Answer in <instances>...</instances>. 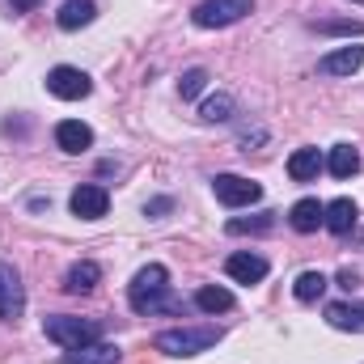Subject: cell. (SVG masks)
Segmentation results:
<instances>
[{
  "mask_svg": "<svg viewBox=\"0 0 364 364\" xmlns=\"http://www.w3.org/2000/svg\"><path fill=\"white\" fill-rule=\"evenodd\" d=\"M127 301L136 314H178L182 309V301L170 292V272L161 263H149L136 272L132 288H127Z\"/></svg>",
  "mask_w": 364,
  "mask_h": 364,
  "instance_id": "cell-1",
  "label": "cell"
},
{
  "mask_svg": "<svg viewBox=\"0 0 364 364\" xmlns=\"http://www.w3.org/2000/svg\"><path fill=\"white\" fill-rule=\"evenodd\" d=\"M216 339H220L216 326H178V331H161L153 343L166 356H199V352L216 348Z\"/></svg>",
  "mask_w": 364,
  "mask_h": 364,
  "instance_id": "cell-2",
  "label": "cell"
},
{
  "mask_svg": "<svg viewBox=\"0 0 364 364\" xmlns=\"http://www.w3.org/2000/svg\"><path fill=\"white\" fill-rule=\"evenodd\" d=\"M47 339L60 343V348H81V343H97L102 339V326L93 318H68V314H55L43 322Z\"/></svg>",
  "mask_w": 364,
  "mask_h": 364,
  "instance_id": "cell-3",
  "label": "cell"
},
{
  "mask_svg": "<svg viewBox=\"0 0 364 364\" xmlns=\"http://www.w3.org/2000/svg\"><path fill=\"white\" fill-rule=\"evenodd\" d=\"M246 13H255V0H203V4H195L191 17L203 30H225V26L242 21Z\"/></svg>",
  "mask_w": 364,
  "mask_h": 364,
  "instance_id": "cell-4",
  "label": "cell"
},
{
  "mask_svg": "<svg viewBox=\"0 0 364 364\" xmlns=\"http://www.w3.org/2000/svg\"><path fill=\"white\" fill-rule=\"evenodd\" d=\"M212 195L225 203V208H246V203H259L263 199V186L242 174H216L212 178Z\"/></svg>",
  "mask_w": 364,
  "mask_h": 364,
  "instance_id": "cell-5",
  "label": "cell"
},
{
  "mask_svg": "<svg viewBox=\"0 0 364 364\" xmlns=\"http://www.w3.org/2000/svg\"><path fill=\"white\" fill-rule=\"evenodd\" d=\"M47 90L55 93V97H64V102H81V97H90V93H93V81L81 73V68L60 64V68H51V73H47Z\"/></svg>",
  "mask_w": 364,
  "mask_h": 364,
  "instance_id": "cell-6",
  "label": "cell"
},
{
  "mask_svg": "<svg viewBox=\"0 0 364 364\" xmlns=\"http://www.w3.org/2000/svg\"><path fill=\"white\" fill-rule=\"evenodd\" d=\"M21 309H26L21 275H17L13 263H4V259H0V318H4V322H17V318H21Z\"/></svg>",
  "mask_w": 364,
  "mask_h": 364,
  "instance_id": "cell-7",
  "label": "cell"
},
{
  "mask_svg": "<svg viewBox=\"0 0 364 364\" xmlns=\"http://www.w3.org/2000/svg\"><path fill=\"white\" fill-rule=\"evenodd\" d=\"M68 203H73V216H81V220H102L106 208H110V191L97 186V182H81Z\"/></svg>",
  "mask_w": 364,
  "mask_h": 364,
  "instance_id": "cell-8",
  "label": "cell"
},
{
  "mask_svg": "<svg viewBox=\"0 0 364 364\" xmlns=\"http://www.w3.org/2000/svg\"><path fill=\"white\" fill-rule=\"evenodd\" d=\"M225 272H229V279H237V284H259V279H267V259L242 250V255H229L225 259Z\"/></svg>",
  "mask_w": 364,
  "mask_h": 364,
  "instance_id": "cell-9",
  "label": "cell"
},
{
  "mask_svg": "<svg viewBox=\"0 0 364 364\" xmlns=\"http://www.w3.org/2000/svg\"><path fill=\"white\" fill-rule=\"evenodd\" d=\"M360 64H364V47H339V51L318 60V73L322 77H352Z\"/></svg>",
  "mask_w": 364,
  "mask_h": 364,
  "instance_id": "cell-10",
  "label": "cell"
},
{
  "mask_svg": "<svg viewBox=\"0 0 364 364\" xmlns=\"http://www.w3.org/2000/svg\"><path fill=\"white\" fill-rule=\"evenodd\" d=\"M356 216H360V212H356L352 199H335V203L322 208V225H326L335 237H348V233L356 229Z\"/></svg>",
  "mask_w": 364,
  "mask_h": 364,
  "instance_id": "cell-11",
  "label": "cell"
},
{
  "mask_svg": "<svg viewBox=\"0 0 364 364\" xmlns=\"http://www.w3.org/2000/svg\"><path fill=\"white\" fill-rule=\"evenodd\" d=\"M60 364H119V348L114 343H81V348H68Z\"/></svg>",
  "mask_w": 364,
  "mask_h": 364,
  "instance_id": "cell-12",
  "label": "cell"
},
{
  "mask_svg": "<svg viewBox=\"0 0 364 364\" xmlns=\"http://www.w3.org/2000/svg\"><path fill=\"white\" fill-rule=\"evenodd\" d=\"M326 322L335 331L364 335V305H356V301H335V305H326Z\"/></svg>",
  "mask_w": 364,
  "mask_h": 364,
  "instance_id": "cell-13",
  "label": "cell"
},
{
  "mask_svg": "<svg viewBox=\"0 0 364 364\" xmlns=\"http://www.w3.org/2000/svg\"><path fill=\"white\" fill-rule=\"evenodd\" d=\"M55 144L64 149V153H85L93 144V132L81 123V119H64L60 127H55Z\"/></svg>",
  "mask_w": 364,
  "mask_h": 364,
  "instance_id": "cell-14",
  "label": "cell"
},
{
  "mask_svg": "<svg viewBox=\"0 0 364 364\" xmlns=\"http://www.w3.org/2000/svg\"><path fill=\"white\" fill-rule=\"evenodd\" d=\"M318 170H322V153H318V149H296V153L288 157V178L292 182H314Z\"/></svg>",
  "mask_w": 364,
  "mask_h": 364,
  "instance_id": "cell-15",
  "label": "cell"
},
{
  "mask_svg": "<svg viewBox=\"0 0 364 364\" xmlns=\"http://www.w3.org/2000/svg\"><path fill=\"white\" fill-rule=\"evenodd\" d=\"M93 17H97L93 0H64V4H60V13H55L60 30H81V26H90Z\"/></svg>",
  "mask_w": 364,
  "mask_h": 364,
  "instance_id": "cell-16",
  "label": "cell"
},
{
  "mask_svg": "<svg viewBox=\"0 0 364 364\" xmlns=\"http://www.w3.org/2000/svg\"><path fill=\"white\" fill-rule=\"evenodd\" d=\"M97 279H102V267L90 263V259H81V263H73V267H68L64 288H68V292H93V288H97Z\"/></svg>",
  "mask_w": 364,
  "mask_h": 364,
  "instance_id": "cell-17",
  "label": "cell"
},
{
  "mask_svg": "<svg viewBox=\"0 0 364 364\" xmlns=\"http://www.w3.org/2000/svg\"><path fill=\"white\" fill-rule=\"evenodd\" d=\"M288 220H292L296 233H314V229L322 225V203H318V199H301V203H292Z\"/></svg>",
  "mask_w": 364,
  "mask_h": 364,
  "instance_id": "cell-18",
  "label": "cell"
},
{
  "mask_svg": "<svg viewBox=\"0 0 364 364\" xmlns=\"http://www.w3.org/2000/svg\"><path fill=\"white\" fill-rule=\"evenodd\" d=\"M326 166H331V174H335V178H352V174L360 170V153H356L352 144H335Z\"/></svg>",
  "mask_w": 364,
  "mask_h": 364,
  "instance_id": "cell-19",
  "label": "cell"
},
{
  "mask_svg": "<svg viewBox=\"0 0 364 364\" xmlns=\"http://www.w3.org/2000/svg\"><path fill=\"white\" fill-rule=\"evenodd\" d=\"M195 305H199L203 314H225V309H233V292H229V288L208 284V288H199V292H195Z\"/></svg>",
  "mask_w": 364,
  "mask_h": 364,
  "instance_id": "cell-20",
  "label": "cell"
},
{
  "mask_svg": "<svg viewBox=\"0 0 364 364\" xmlns=\"http://www.w3.org/2000/svg\"><path fill=\"white\" fill-rule=\"evenodd\" d=\"M292 292H296V301H318V296L326 292V275L322 272H301L296 284H292Z\"/></svg>",
  "mask_w": 364,
  "mask_h": 364,
  "instance_id": "cell-21",
  "label": "cell"
},
{
  "mask_svg": "<svg viewBox=\"0 0 364 364\" xmlns=\"http://www.w3.org/2000/svg\"><path fill=\"white\" fill-rule=\"evenodd\" d=\"M229 114H233V97H229V93H216V97H208V102L199 106V119H203V123H225Z\"/></svg>",
  "mask_w": 364,
  "mask_h": 364,
  "instance_id": "cell-22",
  "label": "cell"
},
{
  "mask_svg": "<svg viewBox=\"0 0 364 364\" xmlns=\"http://www.w3.org/2000/svg\"><path fill=\"white\" fill-rule=\"evenodd\" d=\"M275 225V212H263V216H250V220H229V233H267Z\"/></svg>",
  "mask_w": 364,
  "mask_h": 364,
  "instance_id": "cell-23",
  "label": "cell"
},
{
  "mask_svg": "<svg viewBox=\"0 0 364 364\" xmlns=\"http://www.w3.org/2000/svg\"><path fill=\"white\" fill-rule=\"evenodd\" d=\"M203 85H208V73H203V68H191V73H182L178 93H182V97H199Z\"/></svg>",
  "mask_w": 364,
  "mask_h": 364,
  "instance_id": "cell-24",
  "label": "cell"
},
{
  "mask_svg": "<svg viewBox=\"0 0 364 364\" xmlns=\"http://www.w3.org/2000/svg\"><path fill=\"white\" fill-rule=\"evenodd\" d=\"M318 34H364V21H318Z\"/></svg>",
  "mask_w": 364,
  "mask_h": 364,
  "instance_id": "cell-25",
  "label": "cell"
},
{
  "mask_svg": "<svg viewBox=\"0 0 364 364\" xmlns=\"http://www.w3.org/2000/svg\"><path fill=\"white\" fill-rule=\"evenodd\" d=\"M144 212H149V216H161V212H170V199H153Z\"/></svg>",
  "mask_w": 364,
  "mask_h": 364,
  "instance_id": "cell-26",
  "label": "cell"
},
{
  "mask_svg": "<svg viewBox=\"0 0 364 364\" xmlns=\"http://www.w3.org/2000/svg\"><path fill=\"white\" fill-rule=\"evenodd\" d=\"M34 4H38V0H13V13H30Z\"/></svg>",
  "mask_w": 364,
  "mask_h": 364,
  "instance_id": "cell-27",
  "label": "cell"
},
{
  "mask_svg": "<svg viewBox=\"0 0 364 364\" xmlns=\"http://www.w3.org/2000/svg\"><path fill=\"white\" fill-rule=\"evenodd\" d=\"M339 284L343 288H356V272H339Z\"/></svg>",
  "mask_w": 364,
  "mask_h": 364,
  "instance_id": "cell-28",
  "label": "cell"
},
{
  "mask_svg": "<svg viewBox=\"0 0 364 364\" xmlns=\"http://www.w3.org/2000/svg\"><path fill=\"white\" fill-rule=\"evenodd\" d=\"M356 237H360V246H364V229H360V233H356Z\"/></svg>",
  "mask_w": 364,
  "mask_h": 364,
  "instance_id": "cell-29",
  "label": "cell"
},
{
  "mask_svg": "<svg viewBox=\"0 0 364 364\" xmlns=\"http://www.w3.org/2000/svg\"><path fill=\"white\" fill-rule=\"evenodd\" d=\"M356 4H364V0H356Z\"/></svg>",
  "mask_w": 364,
  "mask_h": 364,
  "instance_id": "cell-30",
  "label": "cell"
}]
</instances>
